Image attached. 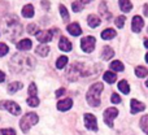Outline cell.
I'll list each match as a JSON object with an SVG mask.
<instances>
[{
    "label": "cell",
    "instance_id": "obj_1",
    "mask_svg": "<svg viewBox=\"0 0 148 135\" xmlns=\"http://www.w3.org/2000/svg\"><path fill=\"white\" fill-rule=\"evenodd\" d=\"M35 66V60L27 53H16L9 61V69L14 73H27Z\"/></svg>",
    "mask_w": 148,
    "mask_h": 135
},
{
    "label": "cell",
    "instance_id": "obj_2",
    "mask_svg": "<svg viewBox=\"0 0 148 135\" xmlns=\"http://www.w3.org/2000/svg\"><path fill=\"white\" fill-rule=\"evenodd\" d=\"M3 26H4V31L7 38L12 39V40H14L22 33L21 23L18 22V18L16 16H9V17L4 18L3 20Z\"/></svg>",
    "mask_w": 148,
    "mask_h": 135
},
{
    "label": "cell",
    "instance_id": "obj_3",
    "mask_svg": "<svg viewBox=\"0 0 148 135\" xmlns=\"http://www.w3.org/2000/svg\"><path fill=\"white\" fill-rule=\"evenodd\" d=\"M103 88H104V86H103V83H100V82L94 83L88 88L87 95H86V100L90 104V107L96 108L100 105V95H101V92H103Z\"/></svg>",
    "mask_w": 148,
    "mask_h": 135
},
{
    "label": "cell",
    "instance_id": "obj_4",
    "mask_svg": "<svg viewBox=\"0 0 148 135\" xmlns=\"http://www.w3.org/2000/svg\"><path fill=\"white\" fill-rule=\"evenodd\" d=\"M39 121V117L36 113H26L20 121V127L23 133H27L31 126L36 125Z\"/></svg>",
    "mask_w": 148,
    "mask_h": 135
},
{
    "label": "cell",
    "instance_id": "obj_5",
    "mask_svg": "<svg viewBox=\"0 0 148 135\" xmlns=\"http://www.w3.org/2000/svg\"><path fill=\"white\" fill-rule=\"evenodd\" d=\"M81 75H87L86 70H83V64L82 62H75V64L70 65V68L66 71V77L69 81H77Z\"/></svg>",
    "mask_w": 148,
    "mask_h": 135
},
{
    "label": "cell",
    "instance_id": "obj_6",
    "mask_svg": "<svg viewBox=\"0 0 148 135\" xmlns=\"http://www.w3.org/2000/svg\"><path fill=\"white\" fill-rule=\"evenodd\" d=\"M0 109H5L13 116H18L21 113V107L14 101H9V100H3L0 101Z\"/></svg>",
    "mask_w": 148,
    "mask_h": 135
},
{
    "label": "cell",
    "instance_id": "obj_7",
    "mask_svg": "<svg viewBox=\"0 0 148 135\" xmlns=\"http://www.w3.org/2000/svg\"><path fill=\"white\" fill-rule=\"evenodd\" d=\"M55 34H59V29H52V30H46V31H39L36 34V39L40 42L42 44L48 43L52 40Z\"/></svg>",
    "mask_w": 148,
    "mask_h": 135
},
{
    "label": "cell",
    "instance_id": "obj_8",
    "mask_svg": "<svg viewBox=\"0 0 148 135\" xmlns=\"http://www.w3.org/2000/svg\"><path fill=\"white\" fill-rule=\"evenodd\" d=\"M95 44H96V39L94 36H84L81 40V48L82 51L87 52V53H91L95 49Z\"/></svg>",
    "mask_w": 148,
    "mask_h": 135
},
{
    "label": "cell",
    "instance_id": "obj_9",
    "mask_svg": "<svg viewBox=\"0 0 148 135\" xmlns=\"http://www.w3.org/2000/svg\"><path fill=\"white\" fill-rule=\"evenodd\" d=\"M103 116H104V122L107 123V126L113 127V120L118 116V109L117 108H114V107L108 108V109L104 110V114Z\"/></svg>",
    "mask_w": 148,
    "mask_h": 135
},
{
    "label": "cell",
    "instance_id": "obj_10",
    "mask_svg": "<svg viewBox=\"0 0 148 135\" xmlns=\"http://www.w3.org/2000/svg\"><path fill=\"white\" fill-rule=\"evenodd\" d=\"M84 126H86L88 130L92 131H97V122H96V117L91 113H86L84 114Z\"/></svg>",
    "mask_w": 148,
    "mask_h": 135
},
{
    "label": "cell",
    "instance_id": "obj_11",
    "mask_svg": "<svg viewBox=\"0 0 148 135\" xmlns=\"http://www.w3.org/2000/svg\"><path fill=\"white\" fill-rule=\"evenodd\" d=\"M130 107H131V109H130V113H131V114H136V113L143 112V110L146 109V105H144L143 103L138 101L136 99H133V100H131V101H130Z\"/></svg>",
    "mask_w": 148,
    "mask_h": 135
},
{
    "label": "cell",
    "instance_id": "obj_12",
    "mask_svg": "<svg viewBox=\"0 0 148 135\" xmlns=\"http://www.w3.org/2000/svg\"><path fill=\"white\" fill-rule=\"evenodd\" d=\"M143 26H144V21L140 16H135V17H133V21H131V29H133L134 33H139V31H142Z\"/></svg>",
    "mask_w": 148,
    "mask_h": 135
},
{
    "label": "cell",
    "instance_id": "obj_13",
    "mask_svg": "<svg viewBox=\"0 0 148 135\" xmlns=\"http://www.w3.org/2000/svg\"><path fill=\"white\" fill-rule=\"evenodd\" d=\"M59 48L64 52L72 51V48H73L72 42H70L68 38H65V36H61V38H60V42H59Z\"/></svg>",
    "mask_w": 148,
    "mask_h": 135
},
{
    "label": "cell",
    "instance_id": "obj_14",
    "mask_svg": "<svg viewBox=\"0 0 148 135\" xmlns=\"http://www.w3.org/2000/svg\"><path fill=\"white\" fill-rule=\"evenodd\" d=\"M73 107V100L72 99H64V100H60L57 103V109L61 110V112H65V110H69L70 108Z\"/></svg>",
    "mask_w": 148,
    "mask_h": 135
},
{
    "label": "cell",
    "instance_id": "obj_15",
    "mask_svg": "<svg viewBox=\"0 0 148 135\" xmlns=\"http://www.w3.org/2000/svg\"><path fill=\"white\" fill-rule=\"evenodd\" d=\"M16 47H17L20 51H29V49H31V47H33V42H31L30 39H22V40H20L16 44Z\"/></svg>",
    "mask_w": 148,
    "mask_h": 135
},
{
    "label": "cell",
    "instance_id": "obj_16",
    "mask_svg": "<svg viewBox=\"0 0 148 135\" xmlns=\"http://www.w3.org/2000/svg\"><path fill=\"white\" fill-rule=\"evenodd\" d=\"M66 30L69 31V34H72L73 36H78V35H81V34H82V29H81V26H79L77 22L68 25Z\"/></svg>",
    "mask_w": 148,
    "mask_h": 135
},
{
    "label": "cell",
    "instance_id": "obj_17",
    "mask_svg": "<svg viewBox=\"0 0 148 135\" xmlns=\"http://www.w3.org/2000/svg\"><path fill=\"white\" fill-rule=\"evenodd\" d=\"M87 23H88L90 27L95 29V27H97V26L101 23V21H100V18L97 17L96 14H90L88 17H87Z\"/></svg>",
    "mask_w": 148,
    "mask_h": 135
},
{
    "label": "cell",
    "instance_id": "obj_18",
    "mask_svg": "<svg viewBox=\"0 0 148 135\" xmlns=\"http://www.w3.org/2000/svg\"><path fill=\"white\" fill-rule=\"evenodd\" d=\"M113 56H114V51H113L110 47L105 46L104 48H103V51H101V59L105 60V61H108V60H110Z\"/></svg>",
    "mask_w": 148,
    "mask_h": 135
},
{
    "label": "cell",
    "instance_id": "obj_19",
    "mask_svg": "<svg viewBox=\"0 0 148 135\" xmlns=\"http://www.w3.org/2000/svg\"><path fill=\"white\" fill-rule=\"evenodd\" d=\"M118 4H120V8L122 12L129 13L133 9V4H131L130 0H118Z\"/></svg>",
    "mask_w": 148,
    "mask_h": 135
},
{
    "label": "cell",
    "instance_id": "obj_20",
    "mask_svg": "<svg viewBox=\"0 0 148 135\" xmlns=\"http://www.w3.org/2000/svg\"><path fill=\"white\" fill-rule=\"evenodd\" d=\"M117 34V31L114 29H105L104 31H101V38L104 40H109V39H113Z\"/></svg>",
    "mask_w": 148,
    "mask_h": 135
},
{
    "label": "cell",
    "instance_id": "obj_21",
    "mask_svg": "<svg viewBox=\"0 0 148 135\" xmlns=\"http://www.w3.org/2000/svg\"><path fill=\"white\" fill-rule=\"evenodd\" d=\"M22 16L25 18H31L34 16V7L31 4H26L22 8Z\"/></svg>",
    "mask_w": 148,
    "mask_h": 135
},
{
    "label": "cell",
    "instance_id": "obj_22",
    "mask_svg": "<svg viewBox=\"0 0 148 135\" xmlns=\"http://www.w3.org/2000/svg\"><path fill=\"white\" fill-rule=\"evenodd\" d=\"M35 52L39 55V56L46 57L47 55H48V52H49V47H48V46H46V44H40V46L36 47Z\"/></svg>",
    "mask_w": 148,
    "mask_h": 135
},
{
    "label": "cell",
    "instance_id": "obj_23",
    "mask_svg": "<svg viewBox=\"0 0 148 135\" xmlns=\"http://www.w3.org/2000/svg\"><path fill=\"white\" fill-rule=\"evenodd\" d=\"M118 90H120L122 94L127 95L129 92H130V86H129V83L125 81V79H122V81L118 82Z\"/></svg>",
    "mask_w": 148,
    "mask_h": 135
},
{
    "label": "cell",
    "instance_id": "obj_24",
    "mask_svg": "<svg viewBox=\"0 0 148 135\" xmlns=\"http://www.w3.org/2000/svg\"><path fill=\"white\" fill-rule=\"evenodd\" d=\"M22 86L23 84L21 83V82H13V83H10L9 86H8V92H9V94H14L18 90L22 88Z\"/></svg>",
    "mask_w": 148,
    "mask_h": 135
},
{
    "label": "cell",
    "instance_id": "obj_25",
    "mask_svg": "<svg viewBox=\"0 0 148 135\" xmlns=\"http://www.w3.org/2000/svg\"><path fill=\"white\" fill-rule=\"evenodd\" d=\"M103 78H104V81L108 82V83H114L116 79H117V75H116V73H113V71H107V73H104Z\"/></svg>",
    "mask_w": 148,
    "mask_h": 135
},
{
    "label": "cell",
    "instance_id": "obj_26",
    "mask_svg": "<svg viewBox=\"0 0 148 135\" xmlns=\"http://www.w3.org/2000/svg\"><path fill=\"white\" fill-rule=\"evenodd\" d=\"M99 10H100V13H101V14H103V17H104V18H107V20H109V18L112 17V14H110V12H108V8H107V4H105V1H103L101 4H100Z\"/></svg>",
    "mask_w": 148,
    "mask_h": 135
},
{
    "label": "cell",
    "instance_id": "obj_27",
    "mask_svg": "<svg viewBox=\"0 0 148 135\" xmlns=\"http://www.w3.org/2000/svg\"><path fill=\"white\" fill-rule=\"evenodd\" d=\"M110 69H112L113 71H123V69H125V66H123V64H122L121 61L116 60V61L110 62Z\"/></svg>",
    "mask_w": 148,
    "mask_h": 135
},
{
    "label": "cell",
    "instance_id": "obj_28",
    "mask_svg": "<svg viewBox=\"0 0 148 135\" xmlns=\"http://www.w3.org/2000/svg\"><path fill=\"white\" fill-rule=\"evenodd\" d=\"M139 125H140V129L144 131L147 135H148V114H144L143 117L140 118V122H139Z\"/></svg>",
    "mask_w": 148,
    "mask_h": 135
},
{
    "label": "cell",
    "instance_id": "obj_29",
    "mask_svg": "<svg viewBox=\"0 0 148 135\" xmlns=\"http://www.w3.org/2000/svg\"><path fill=\"white\" fill-rule=\"evenodd\" d=\"M68 64V57L66 56H60L56 61V68L57 69H64Z\"/></svg>",
    "mask_w": 148,
    "mask_h": 135
},
{
    "label": "cell",
    "instance_id": "obj_30",
    "mask_svg": "<svg viewBox=\"0 0 148 135\" xmlns=\"http://www.w3.org/2000/svg\"><path fill=\"white\" fill-rule=\"evenodd\" d=\"M135 74H136V77H139V78H144V77H147L148 70L144 66H136L135 68Z\"/></svg>",
    "mask_w": 148,
    "mask_h": 135
},
{
    "label": "cell",
    "instance_id": "obj_31",
    "mask_svg": "<svg viewBox=\"0 0 148 135\" xmlns=\"http://www.w3.org/2000/svg\"><path fill=\"white\" fill-rule=\"evenodd\" d=\"M60 14H61L62 20L66 22V21H69V13H68V9L65 5H60Z\"/></svg>",
    "mask_w": 148,
    "mask_h": 135
},
{
    "label": "cell",
    "instance_id": "obj_32",
    "mask_svg": "<svg viewBox=\"0 0 148 135\" xmlns=\"http://www.w3.org/2000/svg\"><path fill=\"white\" fill-rule=\"evenodd\" d=\"M27 33L31 34V35H36V34L39 33L38 26H36L35 23H30V25H27Z\"/></svg>",
    "mask_w": 148,
    "mask_h": 135
},
{
    "label": "cell",
    "instance_id": "obj_33",
    "mask_svg": "<svg viewBox=\"0 0 148 135\" xmlns=\"http://www.w3.org/2000/svg\"><path fill=\"white\" fill-rule=\"evenodd\" d=\"M27 104L30 105V107H38L39 105L38 96H29L27 97Z\"/></svg>",
    "mask_w": 148,
    "mask_h": 135
},
{
    "label": "cell",
    "instance_id": "obj_34",
    "mask_svg": "<svg viewBox=\"0 0 148 135\" xmlns=\"http://www.w3.org/2000/svg\"><path fill=\"white\" fill-rule=\"evenodd\" d=\"M125 21H126L125 16H120V17L116 18L114 23H116V26H117L118 29H122V27H123V25H125Z\"/></svg>",
    "mask_w": 148,
    "mask_h": 135
},
{
    "label": "cell",
    "instance_id": "obj_35",
    "mask_svg": "<svg viewBox=\"0 0 148 135\" xmlns=\"http://www.w3.org/2000/svg\"><path fill=\"white\" fill-rule=\"evenodd\" d=\"M38 94V88H36L35 83H30L29 86V96H36Z\"/></svg>",
    "mask_w": 148,
    "mask_h": 135
},
{
    "label": "cell",
    "instance_id": "obj_36",
    "mask_svg": "<svg viewBox=\"0 0 148 135\" xmlns=\"http://www.w3.org/2000/svg\"><path fill=\"white\" fill-rule=\"evenodd\" d=\"M72 8H73V10L74 12H81V10H83V4H82L81 1H74L73 4H72Z\"/></svg>",
    "mask_w": 148,
    "mask_h": 135
},
{
    "label": "cell",
    "instance_id": "obj_37",
    "mask_svg": "<svg viewBox=\"0 0 148 135\" xmlns=\"http://www.w3.org/2000/svg\"><path fill=\"white\" fill-rule=\"evenodd\" d=\"M9 52V48H8V46L5 43H0V57L5 56V55Z\"/></svg>",
    "mask_w": 148,
    "mask_h": 135
},
{
    "label": "cell",
    "instance_id": "obj_38",
    "mask_svg": "<svg viewBox=\"0 0 148 135\" xmlns=\"http://www.w3.org/2000/svg\"><path fill=\"white\" fill-rule=\"evenodd\" d=\"M0 135H16V131L13 129H1Z\"/></svg>",
    "mask_w": 148,
    "mask_h": 135
},
{
    "label": "cell",
    "instance_id": "obj_39",
    "mask_svg": "<svg viewBox=\"0 0 148 135\" xmlns=\"http://www.w3.org/2000/svg\"><path fill=\"white\" fill-rule=\"evenodd\" d=\"M110 101H112L113 104H120V103H121V97L118 96V94H112Z\"/></svg>",
    "mask_w": 148,
    "mask_h": 135
},
{
    "label": "cell",
    "instance_id": "obj_40",
    "mask_svg": "<svg viewBox=\"0 0 148 135\" xmlns=\"http://www.w3.org/2000/svg\"><path fill=\"white\" fill-rule=\"evenodd\" d=\"M64 94H65V88H60V90H57L55 95H56V97H60V96H62Z\"/></svg>",
    "mask_w": 148,
    "mask_h": 135
},
{
    "label": "cell",
    "instance_id": "obj_41",
    "mask_svg": "<svg viewBox=\"0 0 148 135\" xmlns=\"http://www.w3.org/2000/svg\"><path fill=\"white\" fill-rule=\"evenodd\" d=\"M5 81V74L0 70V82H4Z\"/></svg>",
    "mask_w": 148,
    "mask_h": 135
},
{
    "label": "cell",
    "instance_id": "obj_42",
    "mask_svg": "<svg viewBox=\"0 0 148 135\" xmlns=\"http://www.w3.org/2000/svg\"><path fill=\"white\" fill-rule=\"evenodd\" d=\"M42 4H43V7L47 8V9L49 8V4H48V1H47V0H43V1H42Z\"/></svg>",
    "mask_w": 148,
    "mask_h": 135
},
{
    "label": "cell",
    "instance_id": "obj_43",
    "mask_svg": "<svg viewBox=\"0 0 148 135\" xmlns=\"http://www.w3.org/2000/svg\"><path fill=\"white\" fill-rule=\"evenodd\" d=\"M144 14L148 16V5H147V4L144 5Z\"/></svg>",
    "mask_w": 148,
    "mask_h": 135
},
{
    "label": "cell",
    "instance_id": "obj_44",
    "mask_svg": "<svg viewBox=\"0 0 148 135\" xmlns=\"http://www.w3.org/2000/svg\"><path fill=\"white\" fill-rule=\"evenodd\" d=\"M79 1H81L82 4H87V3H91L92 0H79Z\"/></svg>",
    "mask_w": 148,
    "mask_h": 135
},
{
    "label": "cell",
    "instance_id": "obj_45",
    "mask_svg": "<svg viewBox=\"0 0 148 135\" xmlns=\"http://www.w3.org/2000/svg\"><path fill=\"white\" fill-rule=\"evenodd\" d=\"M144 46H146L147 48H148V39H146V40H144Z\"/></svg>",
    "mask_w": 148,
    "mask_h": 135
},
{
    "label": "cell",
    "instance_id": "obj_46",
    "mask_svg": "<svg viewBox=\"0 0 148 135\" xmlns=\"http://www.w3.org/2000/svg\"><path fill=\"white\" fill-rule=\"evenodd\" d=\"M146 61H147V64H148V53L146 55Z\"/></svg>",
    "mask_w": 148,
    "mask_h": 135
},
{
    "label": "cell",
    "instance_id": "obj_47",
    "mask_svg": "<svg viewBox=\"0 0 148 135\" xmlns=\"http://www.w3.org/2000/svg\"><path fill=\"white\" fill-rule=\"evenodd\" d=\"M146 84H147V87H148V79H147V82H146Z\"/></svg>",
    "mask_w": 148,
    "mask_h": 135
},
{
    "label": "cell",
    "instance_id": "obj_48",
    "mask_svg": "<svg viewBox=\"0 0 148 135\" xmlns=\"http://www.w3.org/2000/svg\"><path fill=\"white\" fill-rule=\"evenodd\" d=\"M147 31H148V29H147Z\"/></svg>",
    "mask_w": 148,
    "mask_h": 135
}]
</instances>
